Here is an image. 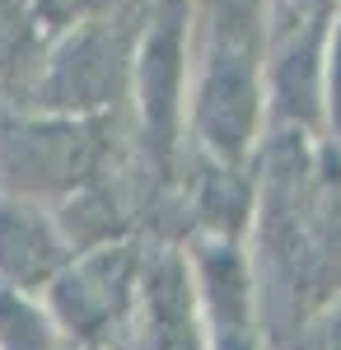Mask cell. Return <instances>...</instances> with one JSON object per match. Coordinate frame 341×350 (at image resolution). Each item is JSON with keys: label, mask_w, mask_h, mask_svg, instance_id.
<instances>
[{"label": "cell", "mask_w": 341, "mask_h": 350, "mask_svg": "<svg viewBox=\"0 0 341 350\" xmlns=\"http://www.w3.org/2000/svg\"><path fill=\"white\" fill-rule=\"evenodd\" d=\"M201 122L215 145L234 150L238 140L248 135V122H253V80H248V66L238 52H225L215 75L206 84V98H201Z\"/></svg>", "instance_id": "obj_1"}, {"label": "cell", "mask_w": 341, "mask_h": 350, "mask_svg": "<svg viewBox=\"0 0 341 350\" xmlns=\"http://www.w3.org/2000/svg\"><path fill=\"white\" fill-rule=\"evenodd\" d=\"M173 89H178V24L164 19V28L150 33V47H145V112L159 126H168Z\"/></svg>", "instance_id": "obj_2"}, {"label": "cell", "mask_w": 341, "mask_h": 350, "mask_svg": "<svg viewBox=\"0 0 341 350\" xmlns=\"http://www.w3.org/2000/svg\"><path fill=\"white\" fill-rule=\"evenodd\" d=\"M332 112L341 122V33H337V52H332Z\"/></svg>", "instance_id": "obj_3"}, {"label": "cell", "mask_w": 341, "mask_h": 350, "mask_svg": "<svg viewBox=\"0 0 341 350\" xmlns=\"http://www.w3.org/2000/svg\"><path fill=\"white\" fill-rule=\"evenodd\" d=\"M84 5H94V0H42V10H47V14H61V19L79 14Z\"/></svg>", "instance_id": "obj_4"}]
</instances>
